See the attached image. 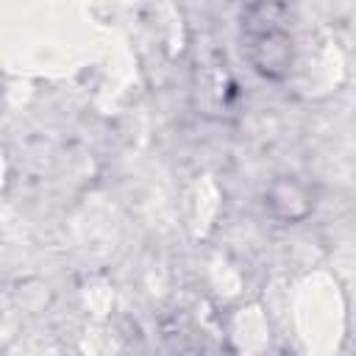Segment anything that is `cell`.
Instances as JSON below:
<instances>
[{
  "mask_svg": "<svg viewBox=\"0 0 356 356\" xmlns=\"http://www.w3.org/2000/svg\"><path fill=\"white\" fill-rule=\"evenodd\" d=\"M242 53L264 81H284L295 64V39L284 0H250L242 11Z\"/></svg>",
  "mask_w": 356,
  "mask_h": 356,
  "instance_id": "6da1fadb",
  "label": "cell"
},
{
  "mask_svg": "<svg viewBox=\"0 0 356 356\" xmlns=\"http://www.w3.org/2000/svg\"><path fill=\"white\" fill-rule=\"evenodd\" d=\"M264 209L273 220L284 225H295L312 214L314 197L309 184H303L298 175H278L270 181L264 192Z\"/></svg>",
  "mask_w": 356,
  "mask_h": 356,
  "instance_id": "7a4b0ae2",
  "label": "cell"
}]
</instances>
